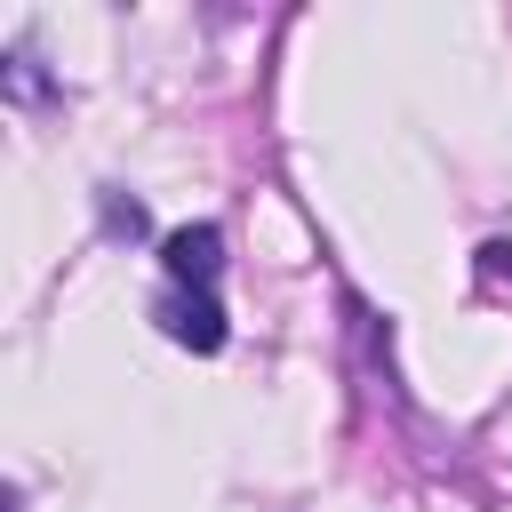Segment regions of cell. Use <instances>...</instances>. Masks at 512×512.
<instances>
[{
  "mask_svg": "<svg viewBox=\"0 0 512 512\" xmlns=\"http://www.w3.org/2000/svg\"><path fill=\"white\" fill-rule=\"evenodd\" d=\"M160 328L184 344V352H224V304L208 288H168L160 296Z\"/></svg>",
  "mask_w": 512,
  "mask_h": 512,
  "instance_id": "1",
  "label": "cell"
},
{
  "mask_svg": "<svg viewBox=\"0 0 512 512\" xmlns=\"http://www.w3.org/2000/svg\"><path fill=\"white\" fill-rule=\"evenodd\" d=\"M160 264H168L176 288H208V280L224 272V232H216V224H176V232L160 240Z\"/></svg>",
  "mask_w": 512,
  "mask_h": 512,
  "instance_id": "2",
  "label": "cell"
},
{
  "mask_svg": "<svg viewBox=\"0 0 512 512\" xmlns=\"http://www.w3.org/2000/svg\"><path fill=\"white\" fill-rule=\"evenodd\" d=\"M104 232L136 240V232H144V208H136V200H120V192H104Z\"/></svg>",
  "mask_w": 512,
  "mask_h": 512,
  "instance_id": "3",
  "label": "cell"
},
{
  "mask_svg": "<svg viewBox=\"0 0 512 512\" xmlns=\"http://www.w3.org/2000/svg\"><path fill=\"white\" fill-rule=\"evenodd\" d=\"M480 280H488L496 296L512 288V240H488V248H480Z\"/></svg>",
  "mask_w": 512,
  "mask_h": 512,
  "instance_id": "4",
  "label": "cell"
}]
</instances>
